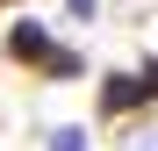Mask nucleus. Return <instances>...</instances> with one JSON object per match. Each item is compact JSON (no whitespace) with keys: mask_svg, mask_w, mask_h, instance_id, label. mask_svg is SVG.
<instances>
[{"mask_svg":"<svg viewBox=\"0 0 158 151\" xmlns=\"http://www.w3.org/2000/svg\"><path fill=\"white\" fill-rule=\"evenodd\" d=\"M7 50H15L22 65H50V50H58V43H50L43 22H15V29H7Z\"/></svg>","mask_w":158,"mask_h":151,"instance_id":"nucleus-2","label":"nucleus"},{"mask_svg":"<svg viewBox=\"0 0 158 151\" xmlns=\"http://www.w3.org/2000/svg\"><path fill=\"white\" fill-rule=\"evenodd\" d=\"M144 101H158L144 72H108V79H101V115H137Z\"/></svg>","mask_w":158,"mask_h":151,"instance_id":"nucleus-1","label":"nucleus"},{"mask_svg":"<svg viewBox=\"0 0 158 151\" xmlns=\"http://www.w3.org/2000/svg\"><path fill=\"white\" fill-rule=\"evenodd\" d=\"M129 151H158V130H151V137H137V144H129Z\"/></svg>","mask_w":158,"mask_h":151,"instance_id":"nucleus-6","label":"nucleus"},{"mask_svg":"<svg viewBox=\"0 0 158 151\" xmlns=\"http://www.w3.org/2000/svg\"><path fill=\"white\" fill-rule=\"evenodd\" d=\"M65 15H72V22H94V15H101V0H65Z\"/></svg>","mask_w":158,"mask_h":151,"instance_id":"nucleus-5","label":"nucleus"},{"mask_svg":"<svg viewBox=\"0 0 158 151\" xmlns=\"http://www.w3.org/2000/svg\"><path fill=\"white\" fill-rule=\"evenodd\" d=\"M144 79H151V94H158V58H151V65H144Z\"/></svg>","mask_w":158,"mask_h":151,"instance_id":"nucleus-7","label":"nucleus"},{"mask_svg":"<svg viewBox=\"0 0 158 151\" xmlns=\"http://www.w3.org/2000/svg\"><path fill=\"white\" fill-rule=\"evenodd\" d=\"M43 72H50V79H79L86 65H79V50H50V65H43Z\"/></svg>","mask_w":158,"mask_h":151,"instance_id":"nucleus-4","label":"nucleus"},{"mask_svg":"<svg viewBox=\"0 0 158 151\" xmlns=\"http://www.w3.org/2000/svg\"><path fill=\"white\" fill-rule=\"evenodd\" d=\"M43 151H86V130H79V122H58V130L43 137Z\"/></svg>","mask_w":158,"mask_h":151,"instance_id":"nucleus-3","label":"nucleus"}]
</instances>
